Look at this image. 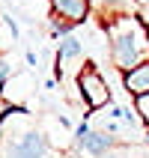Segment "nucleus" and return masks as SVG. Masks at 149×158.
I'll use <instances>...</instances> for the list:
<instances>
[{"label":"nucleus","mask_w":149,"mask_h":158,"mask_svg":"<svg viewBox=\"0 0 149 158\" xmlns=\"http://www.w3.org/2000/svg\"><path fill=\"white\" fill-rule=\"evenodd\" d=\"M105 33L110 42V51H107L110 63L122 75L149 60V27L140 18V12H131V15L122 12V15L105 21Z\"/></svg>","instance_id":"1"},{"label":"nucleus","mask_w":149,"mask_h":158,"mask_svg":"<svg viewBox=\"0 0 149 158\" xmlns=\"http://www.w3.org/2000/svg\"><path fill=\"white\" fill-rule=\"evenodd\" d=\"M78 89H81V102L87 105V110H101L110 105V87L101 78V72L96 69V63H84V69L78 72Z\"/></svg>","instance_id":"2"},{"label":"nucleus","mask_w":149,"mask_h":158,"mask_svg":"<svg viewBox=\"0 0 149 158\" xmlns=\"http://www.w3.org/2000/svg\"><path fill=\"white\" fill-rule=\"evenodd\" d=\"M75 137H78V146H75V149L84 158H101L110 149H116V137L107 134V131H93V128H89L87 134H75Z\"/></svg>","instance_id":"3"},{"label":"nucleus","mask_w":149,"mask_h":158,"mask_svg":"<svg viewBox=\"0 0 149 158\" xmlns=\"http://www.w3.org/2000/svg\"><path fill=\"white\" fill-rule=\"evenodd\" d=\"M89 9H93V0H51V12L69 24H81L87 21Z\"/></svg>","instance_id":"4"},{"label":"nucleus","mask_w":149,"mask_h":158,"mask_svg":"<svg viewBox=\"0 0 149 158\" xmlns=\"http://www.w3.org/2000/svg\"><path fill=\"white\" fill-rule=\"evenodd\" d=\"M122 81H125V89H128L134 98L149 96V60H146V63H140L137 69L125 72V75H122Z\"/></svg>","instance_id":"5"},{"label":"nucleus","mask_w":149,"mask_h":158,"mask_svg":"<svg viewBox=\"0 0 149 158\" xmlns=\"http://www.w3.org/2000/svg\"><path fill=\"white\" fill-rule=\"evenodd\" d=\"M81 51H84V45H81L78 36H66V39H60V48H57V72H66V63L75 60V57H81Z\"/></svg>","instance_id":"6"},{"label":"nucleus","mask_w":149,"mask_h":158,"mask_svg":"<svg viewBox=\"0 0 149 158\" xmlns=\"http://www.w3.org/2000/svg\"><path fill=\"white\" fill-rule=\"evenodd\" d=\"M125 3H131V0H93V6L105 15V21H110V18H116V15H122L119 9H122Z\"/></svg>","instance_id":"7"},{"label":"nucleus","mask_w":149,"mask_h":158,"mask_svg":"<svg viewBox=\"0 0 149 158\" xmlns=\"http://www.w3.org/2000/svg\"><path fill=\"white\" fill-rule=\"evenodd\" d=\"M134 107H137L140 119L146 123V128H149V96H140V98H134Z\"/></svg>","instance_id":"8"},{"label":"nucleus","mask_w":149,"mask_h":158,"mask_svg":"<svg viewBox=\"0 0 149 158\" xmlns=\"http://www.w3.org/2000/svg\"><path fill=\"white\" fill-rule=\"evenodd\" d=\"M6 78H9V63H6V57L0 54V89L6 87Z\"/></svg>","instance_id":"9"},{"label":"nucleus","mask_w":149,"mask_h":158,"mask_svg":"<svg viewBox=\"0 0 149 158\" xmlns=\"http://www.w3.org/2000/svg\"><path fill=\"white\" fill-rule=\"evenodd\" d=\"M101 158H122L119 152H107V155H101Z\"/></svg>","instance_id":"10"},{"label":"nucleus","mask_w":149,"mask_h":158,"mask_svg":"<svg viewBox=\"0 0 149 158\" xmlns=\"http://www.w3.org/2000/svg\"><path fill=\"white\" fill-rule=\"evenodd\" d=\"M143 3H149V0H143Z\"/></svg>","instance_id":"11"},{"label":"nucleus","mask_w":149,"mask_h":158,"mask_svg":"<svg viewBox=\"0 0 149 158\" xmlns=\"http://www.w3.org/2000/svg\"><path fill=\"white\" fill-rule=\"evenodd\" d=\"M146 137H149V131H146Z\"/></svg>","instance_id":"12"}]
</instances>
